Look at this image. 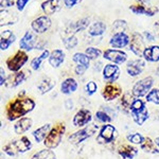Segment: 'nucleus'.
Segmentation results:
<instances>
[{"label": "nucleus", "mask_w": 159, "mask_h": 159, "mask_svg": "<svg viewBox=\"0 0 159 159\" xmlns=\"http://www.w3.org/2000/svg\"><path fill=\"white\" fill-rule=\"evenodd\" d=\"M106 30V25L102 21H96L91 25H89L88 34L91 36H101Z\"/></svg>", "instance_id": "32"}, {"label": "nucleus", "mask_w": 159, "mask_h": 159, "mask_svg": "<svg viewBox=\"0 0 159 159\" xmlns=\"http://www.w3.org/2000/svg\"><path fill=\"white\" fill-rule=\"evenodd\" d=\"M63 43L67 49H72L78 45V38L74 36L73 34H69L67 37L63 39Z\"/></svg>", "instance_id": "40"}, {"label": "nucleus", "mask_w": 159, "mask_h": 159, "mask_svg": "<svg viewBox=\"0 0 159 159\" xmlns=\"http://www.w3.org/2000/svg\"><path fill=\"white\" fill-rule=\"evenodd\" d=\"M129 50L135 55L139 56V57L143 56V53H144L145 50V43H144V39H143V36L140 35L139 33L137 32L133 33L132 38H130V42H129Z\"/></svg>", "instance_id": "9"}, {"label": "nucleus", "mask_w": 159, "mask_h": 159, "mask_svg": "<svg viewBox=\"0 0 159 159\" xmlns=\"http://www.w3.org/2000/svg\"><path fill=\"white\" fill-rule=\"evenodd\" d=\"M144 36L147 37V39H148V42H153L154 40V36L152 34H151L150 32H147V31H145L144 32Z\"/></svg>", "instance_id": "48"}, {"label": "nucleus", "mask_w": 159, "mask_h": 159, "mask_svg": "<svg viewBox=\"0 0 159 159\" xmlns=\"http://www.w3.org/2000/svg\"><path fill=\"white\" fill-rule=\"evenodd\" d=\"M156 73H157V75H159V66L157 67V70H156Z\"/></svg>", "instance_id": "51"}, {"label": "nucleus", "mask_w": 159, "mask_h": 159, "mask_svg": "<svg viewBox=\"0 0 159 159\" xmlns=\"http://www.w3.org/2000/svg\"><path fill=\"white\" fill-rule=\"evenodd\" d=\"M0 19H1V24L0 25L3 27V25H14L15 22L17 21V15L13 12L7 11V10H1V16H0Z\"/></svg>", "instance_id": "31"}, {"label": "nucleus", "mask_w": 159, "mask_h": 159, "mask_svg": "<svg viewBox=\"0 0 159 159\" xmlns=\"http://www.w3.org/2000/svg\"><path fill=\"white\" fill-rule=\"evenodd\" d=\"M145 68V61L141 58H137L134 61H129L126 65V72L130 76H137L144 70Z\"/></svg>", "instance_id": "17"}, {"label": "nucleus", "mask_w": 159, "mask_h": 159, "mask_svg": "<svg viewBox=\"0 0 159 159\" xmlns=\"http://www.w3.org/2000/svg\"><path fill=\"white\" fill-rule=\"evenodd\" d=\"M129 10L134 14L137 15H145V16L152 17L156 13H158V7H145L143 4H133L129 7Z\"/></svg>", "instance_id": "18"}, {"label": "nucleus", "mask_w": 159, "mask_h": 159, "mask_svg": "<svg viewBox=\"0 0 159 159\" xmlns=\"http://www.w3.org/2000/svg\"><path fill=\"white\" fill-rule=\"evenodd\" d=\"M78 89V83L72 78H68L64 80L61 85V91L64 94H70Z\"/></svg>", "instance_id": "27"}, {"label": "nucleus", "mask_w": 159, "mask_h": 159, "mask_svg": "<svg viewBox=\"0 0 159 159\" xmlns=\"http://www.w3.org/2000/svg\"><path fill=\"white\" fill-rule=\"evenodd\" d=\"M36 40H37V38L35 36L34 33L28 31V32H25V34L22 36V38L19 42L20 49L24 51H31L34 49V48H37Z\"/></svg>", "instance_id": "16"}, {"label": "nucleus", "mask_w": 159, "mask_h": 159, "mask_svg": "<svg viewBox=\"0 0 159 159\" xmlns=\"http://www.w3.org/2000/svg\"><path fill=\"white\" fill-rule=\"evenodd\" d=\"M130 115H132L133 120L136 124L140 125V126L143 125V123L148 119V111L145 102L141 99L136 98L132 105V108H130Z\"/></svg>", "instance_id": "4"}, {"label": "nucleus", "mask_w": 159, "mask_h": 159, "mask_svg": "<svg viewBox=\"0 0 159 159\" xmlns=\"http://www.w3.org/2000/svg\"><path fill=\"white\" fill-rule=\"evenodd\" d=\"M85 53L90 60H97V58H99L102 54L101 50L98 49V48H94V47H88L86 49Z\"/></svg>", "instance_id": "41"}, {"label": "nucleus", "mask_w": 159, "mask_h": 159, "mask_svg": "<svg viewBox=\"0 0 159 159\" xmlns=\"http://www.w3.org/2000/svg\"><path fill=\"white\" fill-rule=\"evenodd\" d=\"M51 129H52V125H51L50 123H47V124H43V126L35 129L32 135H33V137H34L35 141H36L37 143H39V142L45 141V139L47 138V136L49 135Z\"/></svg>", "instance_id": "25"}, {"label": "nucleus", "mask_w": 159, "mask_h": 159, "mask_svg": "<svg viewBox=\"0 0 159 159\" xmlns=\"http://www.w3.org/2000/svg\"><path fill=\"white\" fill-rule=\"evenodd\" d=\"M54 86H55L54 80L47 76V78H43L40 80L39 84L37 85V88H38V90H39L40 94H45V93H47V92H49L50 90H52V89L54 88Z\"/></svg>", "instance_id": "28"}, {"label": "nucleus", "mask_w": 159, "mask_h": 159, "mask_svg": "<svg viewBox=\"0 0 159 159\" xmlns=\"http://www.w3.org/2000/svg\"><path fill=\"white\" fill-rule=\"evenodd\" d=\"M97 129H98V125L96 124H91L87 127L78 130V132L73 133L68 137V140L71 144L73 145H78L80 143H82L83 141L87 140L88 138H90L92 135L96 134Z\"/></svg>", "instance_id": "6"}, {"label": "nucleus", "mask_w": 159, "mask_h": 159, "mask_svg": "<svg viewBox=\"0 0 159 159\" xmlns=\"http://www.w3.org/2000/svg\"><path fill=\"white\" fill-rule=\"evenodd\" d=\"M0 6L1 9L3 10V7H10L14 6V0H0Z\"/></svg>", "instance_id": "44"}, {"label": "nucleus", "mask_w": 159, "mask_h": 159, "mask_svg": "<svg viewBox=\"0 0 159 159\" xmlns=\"http://www.w3.org/2000/svg\"><path fill=\"white\" fill-rule=\"evenodd\" d=\"M61 0H46L42 3V10L43 12L47 15H52L54 14L61 9V4H60Z\"/></svg>", "instance_id": "24"}, {"label": "nucleus", "mask_w": 159, "mask_h": 159, "mask_svg": "<svg viewBox=\"0 0 159 159\" xmlns=\"http://www.w3.org/2000/svg\"><path fill=\"white\" fill-rule=\"evenodd\" d=\"M30 0H16V7L18 11H24L25 7L27 6V3Z\"/></svg>", "instance_id": "43"}, {"label": "nucleus", "mask_w": 159, "mask_h": 159, "mask_svg": "<svg viewBox=\"0 0 159 159\" xmlns=\"http://www.w3.org/2000/svg\"><path fill=\"white\" fill-rule=\"evenodd\" d=\"M103 57L105 60L116 64V65H120V64H123L126 61L127 54L124 51L118 49H107L103 52Z\"/></svg>", "instance_id": "10"}, {"label": "nucleus", "mask_w": 159, "mask_h": 159, "mask_svg": "<svg viewBox=\"0 0 159 159\" xmlns=\"http://www.w3.org/2000/svg\"><path fill=\"white\" fill-rule=\"evenodd\" d=\"M89 27V18H82V19H79L78 21H75L74 24H72L70 25V32L72 33H76V32H80V31H83L85 30L86 28Z\"/></svg>", "instance_id": "34"}, {"label": "nucleus", "mask_w": 159, "mask_h": 159, "mask_svg": "<svg viewBox=\"0 0 159 159\" xmlns=\"http://www.w3.org/2000/svg\"><path fill=\"white\" fill-rule=\"evenodd\" d=\"M65 61V53L61 49H55L50 53L49 64L53 68H58Z\"/></svg>", "instance_id": "23"}, {"label": "nucleus", "mask_w": 159, "mask_h": 159, "mask_svg": "<svg viewBox=\"0 0 159 159\" xmlns=\"http://www.w3.org/2000/svg\"><path fill=\"white\" fill-rule=\"evenodd\" d=\"M32 148V142L28 137H24L19 138V139H15L9 142L7 144H6L3 147V152L7 154V155L11 156V157H14V156H17L19 154H24L28 151L31 150Z\"/></svg>", "instance_id": "2"}, {"label": "nucleus", "mask_w": 159, "mask_h": 159, "mask_svg": "<svg viewBox=\"0 0 159 159\" xmlns=\"http://www.w3.org/2000/svg\"><path fill=\"white\" fill-rule=\"evenodd\" d=\"M91 120H92V115H91L90 110L82 108L74 115L72 123H73L74 126L82 127V126H84V125L88 124Z\"/></svg>", "instance_id": "15"}, {"label": "nucleus", "mask_w": 159, "mask_h": 159, "mask_svg": "<svg viewBox=\"0 0 159 159\" xmlns=\"http://www.w3.org/2000/svg\"><path fill=\"white\" fill-rule=\"evenodd\" d=\"M135 96L133 94V92H125L121 98V106L122 109L124 110L126 114H130V108H132V105L135 101Z\"/></svg>", "instance_id": "30"}, {"label": "nucleus", "mask_w": 159, "mask_h": 159, "mask_svg": "<svg viewBox=\"0 0 159 159\" xmlns=\"http://www.w3.org/2000/svg\"><path fill=\"white\" fill-rule=\"evenodd\" d=\"M118 137V130L114 125L105 124L100 129L97 141L100 144H107V143L114 142Z\"/></svg>", "instance_id": "7"}, {"label": "nucleus", "mask_w": 159, "mask_h": 159, "mask_svg": "<svg viewBox=\"0 0 159 159\" xmlns=\"http://www.w3.org/2000/svg\"><path fill=\"white\" fill-rule=\"evenodd\" d=\"M33 125V121L31 118H21V119L17 120L16 123L14 125V132L17 135L25 134V132H28Z\"/></svg>", "instance_id": "21"}, {"label": "nucleus", "mask_w": 159, "mask_h": 159, "mask_svg": "<svg viewBox=\"0 0 159 159\" xmlns=\"http://www.w3.org/2000/svg\"><path fill=\"white\" fill-rule=\"evenodd\" d=\"M52 21L49 18V16H39L36 19H34L31 24L33 31L37 34H42V33L47 32L50 29Z\"/></svg>", "instance_id": "11"}, {"label": "nucleus", "mask_w": 159, "mask_h": 159, "mask_svg": "<svg viewBox=\"0 0 159 159\" xmlns=\"http://www.w3.org/2000/svg\"><path fill=\"white\" fill-rule=\"evenodd\" d=\"M155 143H156V145L158 147V148H159V137L158 138H156V140H155Z\"/></svg>", "instance_id": "50"}, {"label": "nucleus", "mask_w": 159, "mask_h": 159, "mask_svg": "<svg viewBox=\"0 0 159 159\" xmlns=\"http://www.w3.org/2000/svg\"><path fill=\"white\" fill-rule=\"evenodd\" d=\"M96 119L98 120L99 122L104 123V124H108L112 121V118L109 114H107L104 110H99V111L96 112Z\"/></svg>", "instance_id": "37"}, {"label": "nucleus", "mask_w": 159, "mask_h": 159, "mask_svg": "<svg viewBox=\"0 0 159 159\" xmlns=\"http://www.w3.org/2000/svg\"><path fill=\"white\" fill-rule=\"evenodd\" d=\"M129 42H130L129 36L124 31H122V32L115 33L111 36V38H110L109 43L115 49H120V48H124L127 45H129Z\"/></svg>", "instance_id": "13"}, {"label": "nucleus", "mask_w": 159, "mask_h": 159, "mask_svg": "<svg viewBox=\"0 0 159 159\" xmlns=\"http://www.w3.org/2000/svg\"><path fill=\"white\" fill-rule=\"evenodd\" d=\"M49 56H50L49 50H43L42 52V54L36 56V57H34L31 61V68H32L33 70H38V69L40 68V66H42L43 61L45 60H47V57H49Z\"/></svg>", "instance_id": "33"}, {"label": "nucleus", "mask_w": 159, "mask_h": 159, "mask_svg": "<svg viewBox=\"0 0 159 159\" xmlns=\"http://www.w3.org/2000/svg\"><path fill=\"white\" fill-rule=\"evenodd\" d=\"M15 39H16V36L11 30L2 31L1 36H0V49L2 51L7 50L15 42Z\"/></svg>", "instance_id": "20"}, {"label": "nucleus", "mask_w": 159, "mask_h": 159, "mask_svg": "<svg viewBox=\"0 0 159 159\" xmlns=\"http://www.w3.org/2000/svg\"><path fill=\"white\" fill-rule=\"evenodd\" d=\"M102 73L107 83H115L120 76V69L116 64H107L104 66Z\"/></svg>", "instance_id": "14"}, {"label": "nucleus", "mask_w": 159, "mask_h": 159, "mask_svg": "<svg viewBox=\"0 0 159 159\" xmlns=\"http://www.w3.org/2000/svg\"><path fill=\"white\" fill-rule=\"evenodd\" d=\"M35 102L25 96V90L7 105L6 116L9 121L19 120L35 108Z\"/></svg>", "instance_id": "1"}, {"label": "nucleus", "mask_w": 159, "mask_h": 159, "mask_svg": "<svg viewBox=\"0 0 159 159\" xmlns=\"http://www.w3.org/2000/svg\"><path fill=\"white\" fill-rule=\"evenodd\" d=\"M65 130H66L65 123L63 122L56 123V125L54 127H52L49 135L47 136V138L43 141L45 147L47 148H50V150L57 148L60 145V143L61 142V138H63L64 134H65Z\"/></svg>", "instance_id": "3"}, {"label": "nucleus", "mask_w": 159, "mask_h": 159, "mask_svg": "<svg viewBox=\"0 0 159 159\" xmlns=\"http://www.w3.org/2000/svg\"><path fill=\"white\" fill-rule=\"evenodd\" d=\"M31 159H56V155L50 148H45L35 153Z\"/></svg>", "instance_id": "36"}, {"label": "nucleus", "mask_w": 159, "mask_h": 159, "mask_svg": "<svg viewBox=\"0 0 159 159\" xmlns=\"http://www.w3.org/2000/svg\"><path fill=\"white\" fill-rule=\"evenodd\" d=\"M154 84V79L152 76H147V78L140 80L135 84L133 87V94L135 98H142V97H147L148 93L152 90V86Z\"/></svg>", "instance_id": "8"}, {"label": "nucleus", "mask_w": 159, "mask_h": 159, "mask_svg": "<svg viewBox=\"0 0 159 159\" xmlns=\"http://www.w3.org/2000/svg\"><path fill=\"white\" fill-rule=\"evenodd\" d=\"M138 1H140V2H143V1H144V0H138Z\"/></svg>", "instance_id": "52"}, {"label": "nucleus", "mask_w": 159, "mask_h": 159, "mask_svg": "<svg viewBox=\"0 0 159 159\" xmlns=\"http://www.w3.org/2000/svg\"><path fill=\"white\" fill-rule=\"evenodd\" d=\"M6 81H7L6 72H4L3 68H0V85H1V86L6 85Z\"/></svg>", "instance_id": "47"}, {"label": "nucleus", "mask_w": 159, "mask_h": 159, "mask_svg": "<svg viewBox=\"0 0 159 159\" xmlns=\"http://www.w3.org/2000/svg\"><path fill=\"white\" fill-rule=\"evenodd\" d=\"M140 148L143 152L148 153V154H159V148L156 145L155 141H153L151 138L144 137L143 142L140 144Z\"/></svg>", "instance_id": "29"}, {"label": "nucleus", "mask_w": 159, "mask_h": 159, "mask_svg": "<svg viewBox=\"0 0 159 159\" xmlns=\"http://www.w3.org/2000/svg\"><path fill=\"white\" fill-rule=\"evenodd\" d=\"M126 139L133 144H141L144 140V137L139 133H132V134H129L126 136Z\"/></svg>", "instance_id": "38"}, {"label": "nucleus", "mask_w": 159, "mask_h": 159, "mask_svg": "<svg viewBox=\"0 0 159 159\" xmlns=\"http://www.w3.org/2000/svg\"><path fill=\"white\" fill-rule=\"evenodd\" d=\"M145 98H147V102L159 105V89H157V88L152 89V90L148 92V96L145 97Z\"/></svg>", "instance_id": "39"}, {"label": "nucleus", "mask_w": 159, "mask_h": 159, "mask_svg": "<svg viewBox=\"0 0 159 159\" xmlns=\"http://www.w3.org/2000/svg\"><path fill=\"white\" fill-rule=\"evenodd\" d=\"M143 57L145 61L151 63H157L159 61V46H150L145 48Z\"/></svg>", "instance_id": "26"}, {"label": "nucleus", "mask_w": 159, "mask_h": 159, "mask_svg": "<svg viewBox=\"0 0 159 159\" xmlns=\"http://www.w3.org/2000/svg\"><path fill=\"white\" fill-rule=\"evenodd\" d=\"M72 60L78 65L85 66L86 68H89V65H90V58L86 55V53H74L72 56Z\"/></svg>", "instance_id": "35"}, {"label": "nucleus", "mask_w": 159, "mask_h": 159, "mask_svg": "<svg viewBox=\"0 0 159 159\" xmlns=\"http://www.w3.org/2000/svg\"><path fill=\"white\" fill-rule=\"evenodd\" d=\"M28 60H29V56H28L27 52L20 49L18 51H16L14 55L10 56L7 60L6 64H7V68H9L12 72H18V71H20V69L25 65Z\"/></svg>", "instance_id": "5"}, {"label": "nucleus", "mask_w": 159, "mask_h": 159, "mask_svg": "<svg viewBox=\"0 0 159 159\" xmlns=\"http://www.w3.org/2000/svg\"><path fill=\"white\" fill-rule=\"evenodd\" d=\"M97 90H98V85H97L96 82L90 81V82H88V83L86 84L85 91H86V93L88 94V96H92V94H94L97 92Z\"/></svg>", "instance_id": "42"}, {"label": "nucleus", "mask_w": 159, "mask_h": 159, "mask_svg": "<svg viewBox=\"0 0 159 159\" xmlns=\"http://www.w3.org/2000/svg\"><path fill=\"white\" fill-rule=\"evenodd\" d=\"M88 68H86L85 66H82V65H76L75 69H74V72H75L78 75H82V74L85 73V71Z\"/></svg>", "instance_id": "45"}, {"label": "nucleus", "mask_w": 159, "mask_h": 159, "mask_svg": "<svg viewBox=\"0 0 159 159\" xmlns=\"http://www.w3.org/2000/svg\"><path fill=\"white\" fill-rule=\"evenodd\" d=\"M80 1H81V0H64V3H65L66 7L71 9V7L75 6L76 3H79Z\"/></svg>", "instance_id": "46"}, {"label": "nucleus", "mask_w": 159, "mask_h": 159, "mask_svg": "<svg viewBox=\"0 0 159 159\" xmlns=\"http://www.w3.org/2000/svg\"><path fill=\"white\" fill-rule=\"evenodd\" d=\"M25 80V73L24 71H18L9 75L6 81V86L7 88H15V87L19 86Z\"/></svg>", "instance_id": "19"}, {"label": "nucleus", "mask_w": 159, "mask_h": 159, "mask_svg": "<svg viewBox=\"0 0 159 159\" xmlns=\"http://www.w3.org/2000/svg\"><path fill=\"white\" fill-rule=\"evenodd\" d=\"M118 153L123 159H134L138 154V150L132 144H122L118 148Z\"/></svg>", "instance_id": "22"}, {"label": "nucleus", "mask_w": 159, "mask_h": 159, "mask_svg": "<svg viewBox=\"0 0 159 159\" xmlns=\"http://www.w3.org/2000/svg\"><path fill=\"white\" fill-rule=\"evenodd\" d=\"M154 27H155L156 32H157V36L159 37V21H156L155 25H154Z\"/></svg>", "instance_id": "49"}, {"label": "nucleus", "mask_w": 159, "mask_h": 159, "mask_svg": "<svg viewBox=\"0 0 159 159\" xmlns=\"http://www.w3.org/2000/svg\"><path fill=\"white\" fill-rule=\"evenodd\" d=\"M122 94V89L118 84L116 83H109L104 86L103 90H102V97L106 100V101H112L119 98Z\"/></svg>", "instance_id": "12"}]
</instances>
